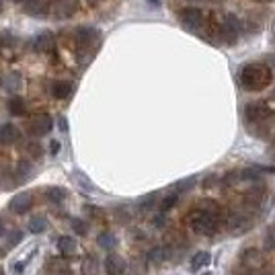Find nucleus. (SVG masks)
<instances>
[{"mask_svg":"<svg viewBox=\"0 0 275 275\" xmlns=\"http://www.w3.org/2000/svg\"><path fill=\"white\" fill-rule=\"evenodd\" d=\"M60 275H72V273H70V271H62Z\"/></svg>","mask_w":275,"mask_h":275,"instance_id":"e433bc0d","label":"nucleus"},{"mask_svg":"<svg viewBox=\"0 0 275 275\" xmlns=\"http://www.w3.org/2000/svg\"><path fill=\"white\" fill-rule=\"evenodd\" d=\"M13 271H15L17 275H21V273L25 271V261H19V263H15V265H13Z\"/></svg>","mask_w":275,"mask_h":275,"instance_id":"c756f323","label":"nucleus"},{"mask_svg":"<svg viewBox=\"0 0 275 275\" xmlns=\"http://www.w3.org/2000/svg\"><path fill=\"white\" fill-rule=\"evenodd\" d=\"M189 224L197 234H214L218 230V220L214 212L208 210H197L189 216Z\"/></svg>","mask_w":275,"mask_h":275,"instance_id":"f03ea898","label":"nucleus"},{"mask_svg":"<svg viewBox=\"0 0 275 275\" xmlns=\"http://www.w3.org/2000/svg\"><path fill=\"white\" fill-rule=\"evenodd\" d=\"M244 115H246L248 121L259 123V121H263V119L269 117V107L265 103H248L246 109H244Z\"/></svg>","mask_w":275,"mask_h":275,"instance_id":"39448f33","label":"nucleus"},{"mask_svg":"<svg viewBox=\"0 0 275 275\" xmlns=\"http://www.w3.org/2000/svg\"><path fill=\"white\" fill-rule=\"evenodd\" d=\"M58 250L62 255H74L76 253V240L72 236H60L58 238Z\"/></svg>","mask_w":275,"mask_h":275,"instance_id":"dca6fc26","label":"nucleus"},{"mask_svg":"<svg viewBox=\"0 0 275 275\" xmlns=\"http://www.w3.org/2000/svg\"><path fill=\"white\" fill-rule=\"evenodd\" d=\"M84 273H86V275H93V259L84 263Z\"/></svg>","mask_w":275,"mask_h":275,"instance_id":"7c9ffc66","label":"nucleus"},{"mask_svg":"<svg viewBox=\"0 0 275 275\" xmlns=\"http://www.w3.org/2000/svg\"><path fill=\"white\" fill-rule=\"evenodd\" d=\"M60 127H62V129H68V123H66V119H60Z\"/></svg>","mask_w":275,"mask_h":275,"instance_id":"473e14b6","label":"nucleus"},{"mask_svg":"<svg viewBox=\"0 0 275 275\" xmlns=\"http://www.w3.org/2000/svg\"><path fill=\"white\" fill-rule=\"evenodd\" d=\"M45 226H48V224H45L43 218H33V220L29 222V230H31L33 234H41V232L45 230Z\"/></svg>","mask_w":275,"mask_h":275,"instance_id":"5701e85b","label":"nucleus"},{"mask_svg":"<svg viewBox=\"0 0 275 275\" xmlns=\"http://www.w3.org/2000/svg\"><path fill=\"white\" fill-rule=\"evenodd\" d=\"M201 11L199 9H183L181 11V19L189 25V27H195V25H199L201 23Z\"/></svg>","mask_w":275,"mask_h":275,"instance_id":"4468645a","label":"nucleus"},{"mask_svg":"<svg viewBox=\"0 0 275 275\" xmlns=\"http://www.w3.org/2000/svg\"><path fill=\"white\" fill-rule=\"evenodd\" d=\"M3 86L7 88V90H11V93H15V90H19L21 86H23V76L19 74V72H9V74H5L3 76Z\"/></svg>","mask_w":275,"mask_h":275,"instance_id":"9d476101","label":"nucleus"},{"mask_svg":"<svg viewBox=\"0 0 275 275\" xmlns=\"http://www.w3.org/2000/svg\"><path fill=\"white\" fill-rule=\"evenodd\" d=\"M52 127H54V121H52V117H50L48 113L35 115V117L31 119V123H29V129H31L33 135H45V133L52 131Z\"/></svg>","mask_w":275,"mask_h":275,"instance_id":"7ed1b4c3","label":"nucleus"},{"mask_svg":"<svg viewBox=\"0 0 275 275\" xmlns=\"http://www.w3.org/2000/svg\"><path fill=\"white\" fill-rule=\"evenodd\" d=\"M193 185H195V177H189V179L179 181V183H177V189H179V191H189Z\"/></svg>","mask_w":275,"mask_h":275,"instance_id":"a878e982","label":"nucleus"},{"mask_svg":"<svg viewBox=\"0 0 275 275\" xmlns=\"http://www.w3.org/2000/svg\"><path fill=\"white\" fill-rule=\"evenodd\" d=\"M210 261H212V255L208 253V250H199V253H195L193 255V259H191V271H201V269H205L208 265H210Z\"/></svg>","mask_w":275,"mask_h":275,"instance_id":"ddd939ff","label":"nucleus"},{"mask_svg":"<svg viewBox=\"0 0 275 275\" xmlns=\"http://www.w3.org/2000/svg\"><path fill=\"white\" fill-rule=\"evenodd\" d=\"M58 150H60V144H58V142H52V152H54V154H56V152H58Z\"/></svg>","mask_w":275,"mask_h":275,"instance_id":"2f4dec72","label":"nucleus"},{"mask_svg":"<svg viewBox=\"0 0 275 275\" xmlns=\"http://www.w3.org/2000/svg\"><path fill=\"white\" fill-rule=\"evenodd\" d=\"M45 197H48L52 203H62V201L66 199V189H62V187H50V189L45 191Z\"/></svg>","mask_w":275,"mask_h":275,"instance_id":"aec40b11","label":"nucleus"},{"mask_svg":"<svg viewBox=\"0 0 275 275\" xmlns=\"http://www.w3.org/2000/svg\"><path fill=\"white\" fill-rule=\"evenodd\" d=\"M238 33H240V21L234 17V15H226L224 23H222V35L226 41H236L238 39Z\"/></svg>","mask_w":275,"mask_h":275,"instance_id":"20e7f679","label":"nucleus"},{"mask_svg":"<svg viewBox=\"0 0 275 275\" xmlns=\"http://www.w3.org/2000/svg\"><path fill=\"white\" fill-rule=\"evenodd\" d=\"M9 111H11L13 115H25L27 105H25V101H23L21 97H13V99L9 101Z\"/></svg>","mask_w":275,"mask_h":275,"instance_id":"6ab92c4d","label":"nucleus"},{"mask_svg":"<svg viewBox=\"0 0 275 275\" xmlns=\"http://www.w3.org/2000/svg\"><path fill=\"white\" fill-rule=\"evenodd\" d=\"M165 259H167V248H163V246L150 248V253H148V261H150V263L158 265V263H163Z\"/></svg>","mask_w":275,"mask_h":275,"instance_id":"412c9836","label":"nucleus"},{"mask_svg":"<svg viewBox=\"0 0 275 275\" xmlns=\"http://www.w3.org/2000/svg\"><path fill=\"white\" fill-rule=\"evenodd\" d=\"M13 3H15V5H25L27 0H13Z\"/></svg>","mask_w":275,"mask_h":275,"instance_id":"f704fd0d","label":"nucleus"},{"mask_svg":"<svg viewBox=\"0 0 275 275\" xmlns=\"http://www.w3.org/2000/svg\"><path fill=\"white\" fill-rule=\"evenodd\" d=\"M17 171H19V175H23V177H27V175L31 173V165H29L27 161H23V163H19V167H17Z\"/></svg>","mask_w":275,"mask_h":275,"instance_id":"cd10ccee","label":"nucleus"},{"mask_svg":"<svg viewBox=\"0 0 275 275\" xmlns=\"http://www.w3.org/2000/svg\"><path fill=\"white\" fill-rule=\"evenodd\" d=\"M240 82L246 90H261L271 82V70L261 64H248L240 72Z\"/></svg>","mask_w":275,"mask_h":275,"instance_id":"f257e3e1","label":"nucleus"},{"mask_svg":"<svg viewBox=\"0 0 275 275\" xmlns=\"http://www.w3.org/2000/svg\"><path fill=\"white\" fill-rule=\"evenodd\" d=\"M175 205H177V193L167 195V197L163 199V203H161V210H163V212H169V210L175 208Z\"/></svg>","mask_w":275,"mask_h":275,"instance_id":"393cba45","label":"nucleus"},{"mask_svg":"<svg viewBox=\"0 0 275 275\" xmlns=\"http://www.w3.org/2000/svg\"><path fill=\"white\" fill-rule=\"evenodd\" d=\"M97 39V31L95 29H90V27H84V29H78V41H80V45H90L93 41Z\"/></svg>","mask_w":275,"mask_h":275,"instance_id":"a211bd4d","label":"nucleus"},{"mask_svg":"<svg viewBox=\"0 0 275 275\" xmlns=\"http://www.w3.org/2000/svg\"><path fill=\"white\" fill-rule=\"evenodd\" d=\"M0 275H5V273H3V269H0Z\"/></svg>","mask_w":275,"mask_h":275,"instance_id":"4c0bfd02","label":"nucleus"},{"mask_svg":"<svg viewBox=\"0 0 275 275\" xmlns=\"http://www.w3.org/2000/svg\"><path fill=\"white\" fill-rule=\"evenodd\" d=\"M25 11L31 13V15H43L48 11V7H45L43 0H27V3H25Z\"/></svg>","mask_w":275,"mask_h":275,"instance_id":"f3484780","label":"nucleus"},{"mask_svg":"<svg viewBox=\"0 0 275 275\" xmlns=\"http://www.w3.org/2000/svg\"><path fill=\"white\" fill-rule=\"evenodd\" d=\"M19 138H21V131L13 125V123H5V125H0V144H15L19 142Z\"/></svg>","mask_w":275,"mask_h":275,"instance_id":"6e6552de","label":"nucleus"},{"mask_svg":"<svg viewBox=\"0 0 275 275\" xmlns=\"http://www.w3.org/2000/svg\"><path fill=\"white\" fill-rule=\"evenodd\" d=\"M248 226H250V220H248V216H242V214L230 216V220H228L230 232H244Z\"/></svg>","mask_w":275,"mask_h":275,"instance_id":"f8f14e48","label":"nucleus"},{"mask_svg":"<svg viewBox=\"0 0 275 275\" xmlns=\"http://www.w3.org/2000/svg\"><path fill=\"white\" fill-rule=\"evenodd\" d=\"M70 93H72V82L58 80V82H54V86H52V95H54L56 99H66V97H70Z\"/></svg>","mask_w":275,"mask_h":275,"instance_id":"2eb2a0df","label":"nucleus"},{"mask_svg":"<svg viewBox=\"0 0 275 275\" xmlns=\"http://www.w3.org/2000/svg\"><path fill=\"white\" fill-rule=\"evenodd\" d=\"M101 0H88V5H99Z\"/></svg>","mask_w":275,"mask_h":275,"instance_id":"c9c22d12","label":"nucleus"},{"mask_svg":"<svg viewBox=\"0 0 275 275\" xmlns=\"http://www.w3.org/2000/svg\"><path fill=\"white\" fill-rule=\"evenodd\" d=\"M3 230H5V222H3V218H0V234H3Z\"/></svg>","mask_w":275,"mask_h":275,"instance_id":"72a5a7b5","label":"nucleus"},{"mask_svg":"<svg viewBox=\"0 0 275 275\" xmlns=\"http://www.w3.org/2000/svg\"><path fill=\"white\" fill-rule=\"evenodd\" d=\"M21 240H23V232H21V230H15V232H11V238H9V244H11V246L19 244Z\"/></svg>","mask_w":275,"mask_h":275,"instance_id":"bb28decb","label":"nucleus"},{"mask_svg":"<svg viewBox=\"0 0 275 275\" xmlns=\"http://www.w3.org/2000/svg\"><path fill=\"white\" fill-rule=\"evenodd\" d=\"M261 3H267V0H261Z\"/></svg>","mask_w":275,"mask_h":275,"instance_id":"58836bf2","label":"nucleus"},{"mask_svg":"<svg viewBox=\"0 0 275 275\" xmlns=\"http://www.w3.org/2000/svg\"><path fill=\"white\" fill-rule=\"evenodd\" d=\"M74 9H76L74 0H58L56 7H54V13H56V17H60V19H68V17H72Z\"/></svg>","mask_w":275,"mask_h":275,"instance_id":"9b49d317","label":"nucleus"},{"mask_svg":"<svg viewBox=\"0 0 275 275\" xmlns=\"http://www.w3.org/2000/svg\"><path fill=\"white\" fill-rule=\"evenodd\" d=\"M54 43H56V37H54V33L52 31H43V33H39L37 37H35V50L37 52H50L52 48H54Z\"/></svg>","mask_w":275,"mask_h":275,"instance_id":"1a4fd4ad","label":"nucleus"},{"mask_svg":"<svg viewBox=\"0 0 275 275\" xmlns=\"http://www.w3.org/2000/svg\"><path fill=\"white\" fill-rule=\"evenodd\" d=\"M33 205V195L29 191H23V193H17L13 199H11V210L15 214H25L29 212V208Z\"/></svg>","mask_w":275,"mask_h":275,"instance_id":"423d86ee","label":"nucleus"},{"mask_svg":"<svg viewBox=\"0 0 275 275\" xmlns=\"http://www.w3.org/2000/svg\"><path fill=\"white\" fill-rule=\"evenodd\" d=\"M105 273L107 275H123L125 273V261L119 255H109L105 259Z\"/></svg>","mask_w":275,"mask_h":275,"instance_id":"0eeeda50","label":"nucleus"},{"mask_svg":"<svg viewBox=\"0 0 275 275\" xmlns=\"http://www.w3.org/2000/svg\"><path fill=\"white\" fill-rule=\"evenodd\" d=\"M273 97H275V93H273Z\"/></svg>","mask_w":275,"mask_h":275,"instance_id":"ea45409f","label":"nucleus"},{"mask_svg":"<svg viewBox=\"0 0 275 275\" xmlns=\"http://www.w3.org/2000/svg\"><path fill=\"white\" fill-rule=\"evenodd\" d=\"M72 230H74L78 236H84V234L88 232V224H86L84 220H80V218H74V220H72Z\"/></svg>","mask_w":275,"mask_h":275,"instance_id":"b1692460","label":"nucleus"},{"mask_svg":"<svg viewBox=\"0 0 275 275\" xmlns=\"http://www.w3.org/2000/svg\"><path fill=\"white\" fill-rule=\"evenodd\" d=\"M152 201H156V193H150L148 197H144V199H142V208H144V210H148V208H152V205H154Z\"/></svg>","mask_w":275,"mask_h":275,"instance_id":"c85d7f7f","label":"nucleus"},{"mask_svg":"<svg viewBox=\"0 0 275 275\" xmlns=\"http://www.w3.org/2000/svg\"><path fill=\"white\" fill-rule=\"evenodd\" d=\"M117 244V240H115V236L113 234H109V232H103L101 236H99V246H103V248H113Z\"/></svg>","mask_w":275,"mask_h":275,"instance_id":"4be33fe9","label":"nucleus"}]
</instances>
